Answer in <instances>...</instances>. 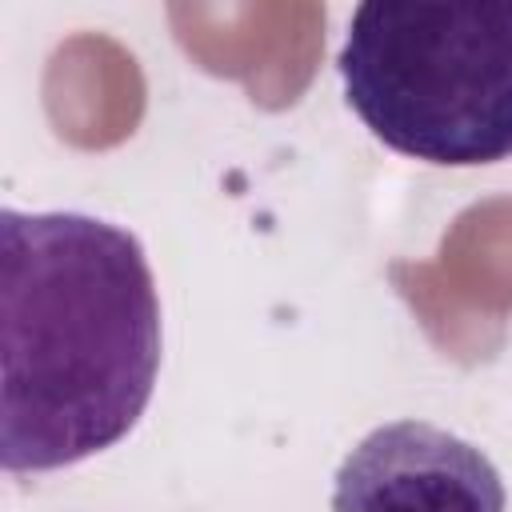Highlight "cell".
I'll list each match as a JSON object with an SVG mask.
<instances>
[{
  "label": "cell",
  "mask_w": 512,
  "mask_h": 512,
  "mask_svg": "<svg viewBox=\"0 0 512 512\" xmlns=\"http://www.w3.org/2000/svg\"><path fill=\"white\" fill-rule=\"evenodd\" d=\"M144 244L84 212H0V460L52 472L120 444L160 372Z\"/></svg>",
  "instance_id": "cell-1"
},
{
  "label": "cell",
  "mask_w": 512,
  "mask_h": 512,
  "mask_svg": "<svg viewBox=\"0 0 512 512\" xmlns=\"http://www.w3.org/2000/svg\"><path fill=\"white\" fill-rule=\"evenodd\" d=\"M348 108L436 168L512 160V0H368L336 56Z\"/></svg>",
  "instance_id": "cell-2"
},
{
  "label": "cell",
  "mask_w": 512,
  "mask_h": 512,
  "mask_svg": "<svg viewBox=\"0 0 512 512\" xmlns=\"http://www.w3.org/2000/svg\"><path fill=\"white\" fill-rule=\"evenodd\" d=\"M496 464L428 420L372 428L336 468L332 512H504Z\"/></svg>",
  "instance_id": "cell-3"
}]
</instances>
